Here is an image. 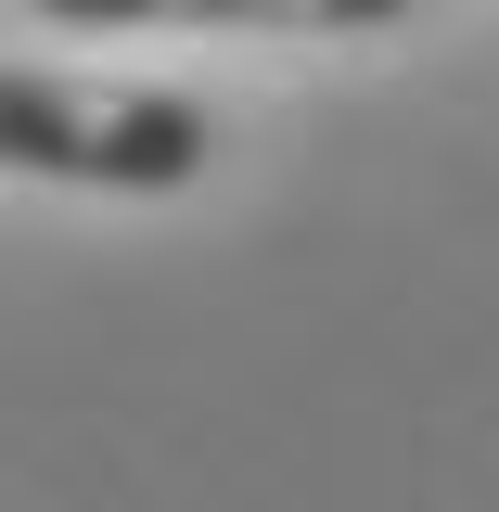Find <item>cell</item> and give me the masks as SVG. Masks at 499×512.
<instances>
[{"label":"cell","mask_w":499,"mask_h":512,"mask_svg":"<svg viewBox=\"0 0 499 512\" xmlns=\"http://www.w3.org/2000/svg\"><path fill=\"white\" fill-rule=\"evenodd\" d=\"M52 26H256V39H372L423 0H39Z\"/></svg>","instance_id":"obj_2"},{"label":"cell","mask_w":499,"mask_h":512,"mask_svg":"<svg viewBox=\"0 0 499 512\" xmlns=\"http://www.w3.org/2000/svg\"><path fill=\"white\" fill-rule=\"evenodd\" d=\"M218 128L167 77H64V64H0V180L64 192H192Z\"/></svg>","instance_id":"obj_1"}]
</instances>
